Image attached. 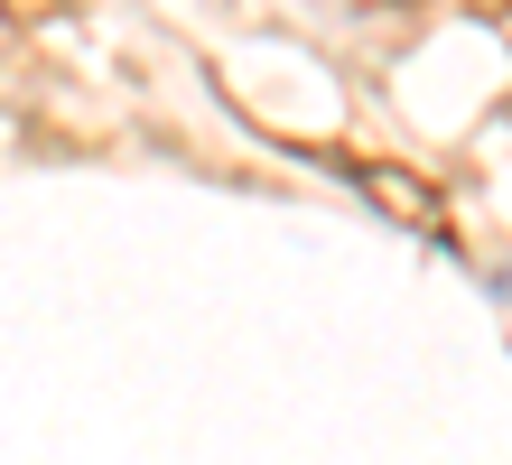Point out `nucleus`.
Masks as SVG:
<instances>
[{"label":"nucleus","instance_id":"1","mask_svg":"<svg viewBox=\"0 0 512 465\" xmlns=\"http://www.w3.org/2000/svg\"><path fill=\"white\" fill-rule=\"evenodd\" d=\"M345 177L364 186V196H373L382 214H401L410 233H447V196H438L429 177H410L401 159H345Z\"/></svg>","mask_w":512,"mask_h":465},{"label":"nucleus","instance_id":"2","mask_svg":"<svg viewBox=\"0 0 512 465\" xmlns=\"http://www.w3.org/2000/svg\"><path fill=\"white\" fill-rule=\"evenodd\" d=\"M56 10H66V0H0V19H10V28H47Z\"/></svg>","mask_w":512,"mask_h":465}]
</instances>
